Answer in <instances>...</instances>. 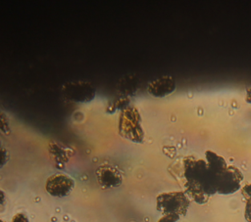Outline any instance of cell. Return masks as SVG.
Returning a JSON list of instances; mask_svg holds the SVG:
<instances>
[{
  "instance_id": "2",
  "label": "cell",
  "mask_w": 251,
  "mask_h": 222,
  "mask_svg": "<svg viewBox=\"0 0 251 222\" xmlns=\"http://www.w3.org/2000/svg\"><path fill=\"white\" fill-rule=\"evenodd\" d=\"M119 135L133 143H142L144 130L141 124V115L134 106L123 108L118 119Z\"/></svg>"
},
{
  "instance_id": "14",
  "label": "cell",
  "mask_w": 251,
  "mask_h": 222,
  "mask_svg": "<svg viewBox=\"0 0 251 222\" xmlns=\"http://www.w3.org/2000/svg\"><path fill=\"white\" fill-rule=\"evenodd\" d=\"M11 222H29V219L25 213L18 212L13 216Z\"/></svg>"
},
{
  "instance_id": "12",
  "label": "cell",
  "mask_w": 251,
  "mask_h": 222,
  "mask_svg": "<svg viewBox=\"0 0 251 222\" xmlns=\"http://www.w3.org/2000/svg\"><path fill=\"white\" fill-rule=\"evenodd\" d=\"M240 192L245 200L248 199H251V182L247 183L243 187H241Z\"/></svg>"
},
{
  "instance_id": "6",
  "label": "cell",
  "mask_w": 251,
  "mask_h": 222,
  "mask_svg": "<svg viewBox=\"0 0 251 222\" xmlns=\"http://www.w3.org/2000/svg\"><path fill=\"white\" fill-rule=\"evenodd\" d=\"M242 181L243 174L240 169L234 165L228 164L227 168L220 177L217 194L231 195L241 189Z\"/></svg>"
},
{
  "instance_id": "16",
  "label": "cell",
  "mask_w": 251,
  "mask_h": 222,
  "mask_svg": "<svg viewBox=\"0 0 251 222\" xmlns=\"http://www.w3.org/2000/svg\"><path fill=\"white\" fill-rule=\"evenodd\" d=\"M245 101L248 104H251V87L246 89V96H245Z\"/></svg>"
},
{
  "instance_id": "3",
  "label": "cell",
  "mask_w": 251,
  "mask_h": 222,
  "mask_svg": "<svg viewBox=\"0 0 251 222\" xmlns=\"http://www.w3.org/2000/svg\"><path fill=\"white\" fill-rule=\"evenodd\" d=\"M190 200L183 191L164 192L156 198V209L163 215L179 220L186 215Z\"/></svg>"
},
{
  "instance_id": "13",
  "label": "cell",
  "mask_w": 251,
  "mask_h": 222,
  "mask_svg": "<svg viewBox=\"0 0 251 222\" xmlns=\"http://www.w3.org/2000/svg\"><path fill=\"white\" fill-rule=\"evenodd\" d=\"M244 218L247 222H251V199H248L245 200Z\"/></svg>"
},
{
  "instance_id": "4",
  "label": "cell",
  "mask_w": 251,
  "mask_h": 222,
  "mask_svg": "<svg viewBox=\"0 0 251 222\" xmlns=\"http://www.w3.org/2000/svg\"><path fill=\"white\" fill-rule=\"evenodd\" d=\"M62 93L66 100L75 103H89L96 96L95 87L85 81H72L65 83Z\"/></svg>"
},
{
  "instance_id": "17",
  "label": "cell",
  "mask_w": 251,
  "mask_h": 222,
  "mask_svg": "<svg viewBox=\"0 0 251 222\" xmlns=\"http://www.w3.org/2000/svg\"><path fill=\"white\" fill-rule=\"evenodd\" d=\"M5 201H6V195H5L4 191L0 189V205L4 204Z\"/></svg>"
},
{
  "instance_id": "11",
  "label": "cell",
  "mask_w": 251,
  "mask_h": 222,
  "mask_svg": "<svg viewBox=\"0 0 251 222\" xmlns=\"http://www.w3.org/2000/svg\"><path fill=\"white\" fill-rule=\"evenodd\" d=\"M9 159V153L5 147L0 144V168H2Z\"/></svg>"
},
{
  "instance_id": "18",
  "label": "cell",
  "mask_w": 251,
  "mask_h": 222,
  "mask_svg": "<svg viewBox=\"0 0 251 222\" xmlns=\"http://www.w3.org/2000/svg\"><path fill=\"white\" fill-rule=\"evenodd\" d=\"M0 222H7V221H4V220H2V219H0Z\"/></svg>"
},
{
  "instance_id": "10",
  "label": "cell",
  "mask_w": 251,
  "mask_h": 222,
  "mask_svg": "<svg viewBox=\"0 0 251 222\" xmlns=\"http://www.w3.org/2000/svg\"><path fill=\"white\" fill-rule=\"evenodd\" d=\"M0 131L6 135H9L11 133L10 119L8 115L1 109H0Z\"/></svg>"
},
{
  "instance_id": "1",
  "label": "cell",
  "mask_w": 251,
  "mask_h": 222,
  "mask_svg": "<svg viewBox=\"0 0 251 222\" xmlns=\"http://www.w3.org/2000/svg\"><path fill=\"white\" fill-rule=\"evenodd\" d=\"M226 160L217 153L208 150L205 158L186 155L181 158L180 182L188 199L198 204L206 203L217 194L221 175L227 168Z\"/></svg>"
},
{
  "instance_id": "15",
  "label": "cell",
  "mask_w": 251,
  "mask_h": 222,
  "mask_svg": "<svg viewBox=\"0 0 251 222\" xmlns=\"http://www.w3.org/2000/svg\"><path fill=\"white\" fill-rule=\"evenodd\" d=\"M157 222H178V220H176V219H175L174 217H171V216L163 215Z\"/></svg>"
},
{
  "instance_id": "7",
  "label": "cell",
  "mask_w": 251,
  "mask_h": 222,
  "mask_svg": "<svg viewBox=\"0 0 251 222\" xmlns=\"http://www.w3.org/2000/svg\"><path fill=\"white\" fill-rule=\"evenodd\" d=\"M95 176L99 186L105 190L117 188L124 181V175L120 168L109 163L99 165L96 168Z\"/></svg>"
},
{
  "instance_id": "5",
  "label": "cell",
  "mask_w": 251,
  "mask_h": 222,
  "mask_svg": "<svg viewBox=\"0 0 251 222\" xmlns=\"http://www.w3.org/2000/svg\"><path fill=\"white\" fill-rule=\"evenodd\" d=\"M75 185V180L68 174L55 173L47 178L45 190L52 197L64 198L72 193Z\"/></svg>"
},
{
  "instance_id": "8",
  "label": "cell",
  "mask_w": 251,
  "mask_h": 222,
  "mask_svg": "<svg viewBox=\"0 0 251 222\" xmlns=\"http://www.w3.org/2000/svg\"><path fill=\"white\" fill-rule=\"evenodd\" d=\"M176 88L175 78L171 75H164L151 81L147 86V92L155 98H164L172 94Z\"/></svg>"
},
{
  "instance_id": "9",
  "label": "cell",
  "mask_w": 251,
  "mask_h": 222,
  "mask_svg": "<svg viewBox=\"0 0 251 222\" xmlns=\"http://www.w3.org/2000/svg\"><path fill=\"white\" fill-rule=\"evenodd\" d=\"M49 154L53 156L54 160L58 163L68 162L71 155H73V150L58 142H50L48 145Z\"/></svg>"
}]
</instances>
